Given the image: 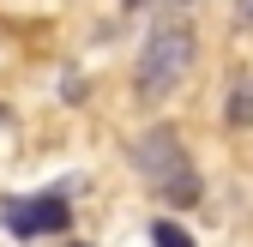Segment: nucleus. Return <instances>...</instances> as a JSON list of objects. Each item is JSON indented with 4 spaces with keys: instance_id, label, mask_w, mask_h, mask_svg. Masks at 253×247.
Segmentation results:
<instances>
[{
    "instance_id": "4",
    "label": "nucleus",
    "mask_w": 253,
    "mask_h": 247,
    "mask_svg": "<svg viewBox=\"0 0 253 247\" xmlns=\"http://www.w3.org/2000/svg\"><path fill=\"white\" fill-rule=\"evenodd\" d=\"M151 241H157V247H193V235H187V229H175L169 217H157V223H151Z\"/></svg>"
},
{
    "instance_id": "6",
    "label": "nucleus",
    "mask_w": 253,
    "mask_h": 247,
    "mask_svg": "<svg viewBox=\"0 0 253 247\" xmlns=\"http://www.w3.org/2000/svg\"><path fill=\"white\" fill-rule=\"evenodd\" d=\"M235 18H241V24L253 30V0H235Z\"/></svg>"
},
{
    "instance_id": "1",
    "label": "nucleus",
    "mask_w": 253,
    "mask_h": 247,
    "mask_svg": "<svg viewBox=\"0 0 253 247\" xmlns=\"http://www.w3.org/2000/svg\"><path fill=\"white\" fill-rule=\"evenodd\" d=\"M193 60H199V37H193V24H187V18H163V24L145 37L139 67H133V90H139V103H169L175 90L187 84Z\"/></svg>"
},
{
    "instance_id": "5",
    "label": "nucleus",
    "mask_w": 253,
    "mask_h": 247,
    "mask_svg": "<svg viewBox=\"0 0 253 247\" xmlns=\"http://www.w3.org/2000/svg\"><path fill=\"white\" fill-rule=\"evenodd\" d=\"M229 121H235V127H241V121H253V84H247V90H235V109H229Z\"/></svg>"
},
{
    "instance_id": "2",
    "label": "nucleus",
    "mask_w": 253,
    "mask_h": 247,
    "mask_svg": "<svg viewBox=\"0 0 253 247\" xmlns=\"http://www.w3.org/2000/svg\"><path fill=\"white\" fill-rule=\"evenodd\" d=\"M133 163H139V175L151 181V193L169 199L175 211H193V205L205 199V181H199V169H193V157H187V145H181L175 127L139 133V139H133Z\"/></svg>"
},
{
    "instance_id": "3",
    "label": "nucleus",
    "mask_w": 253,
    "mask_h": 247,
    "mask_svg": "<svg viewBox=\"0 0 253 247\" xmlns=\"http://www.w3.org/2000/svg\"><path fill=\"white\" fill-rule=\"evenodd\" d=\"M67 217H73V211H67L60 193H37V199H18V205L6 211V229H12V235H60Z\"/></svg>"
}]
</instances>
